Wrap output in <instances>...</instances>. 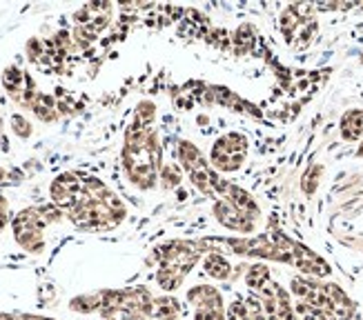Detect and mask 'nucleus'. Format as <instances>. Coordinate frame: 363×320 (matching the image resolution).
I'll list each match as a JSON object with an SVG mask.
<instances>
[{
    "label": "nucleus",
    "instance_id": "17",
    "mask_svg": "<svg viewBox=\"0 0 363 320\" xmlns=\"http://www.w3.org/2000/svg\"><path fill=\"white\" fill-rule=\"evenodd\" d=\"M29 109L34 111V114H36L43 122H54L56 116H58L56 103H54L52 96H47V93H36V98L31 101Z\"/></svg>",
    "mask_w": 363,
    "mask_h": 320
},
{
    "label": "nucleus",
    "instance_id": "5",
    "mask_svg": "<svg viewBox=\"0 0 363 320\" xmlns=\"http://www.w3.org/2000/svg\"><path fill=\"white\" fill-rule=\"evenodd\" d=\"M205 253L203 240H169V243L156 247L152 258L156 263V285L165 294L177 292L183 287L185 278L192 274V269Z\"/></svg>",
    "mask_w": 363,
    "mask_h": 320
},
{
    "label": "nucleus",
    "instance_id": "18",
    "mask_svg": "<svg viewBox=\"0 0 363 320\" xmlns=\"http://www.w3.org/2000/svg\"><path fill=\"white\" fill-rule=\"evenodd\" d=\"M161 181H165V187H177L181 183V171L177 165H167L163 167V173H161Z\"/></svg>",
    "mask_w": 363,
    "mask_h": 320
},
{
    "label": "nucleus",
    "instance_id": "14",
    "mask_svg": "<svg viewBox=\"0 0 363 320\" xmlns=\"http://www.w3.org/2000/svg\"><path fill=\"white\" fill-rule=\"evenodd\" d=\"M181 302L174 296H154L150 320H181Z\"/></svg>",
    "mask_w": 363,
    "mask_h": 320
},
{
    "label": "nucleus",
    "instance_id": "9",
    "mask_svg": "<svg viewBox=\"0 0 363 320\" xmlns=\"http://www.w3.org/2000/svg\"><path fill=\"white\" fill-rule=\"evenodd\" d=\"M245 158H247V138L239 132H230L225 136H220L210 152V163L218 171L225 173L241 169Z\"/></svg>",
    "mask_w": 363,
    "mask_h": 320
},
{
    "label": "nucleus",
    "instance_id": "15",
    "mask_svg": "<svg viewBox=\"0 0 363 320\" xmlns=\"http://www.w3.org/2000/svg\"><path fill=\"white\" fill-rule=\"evenodd\" d=\"M203 271L214 280H228L232 276V265L223 253H218L214 249L203 258Z\"/></svg>",
    "mask_w": 363,
    "mask_h": 320
},
{
    "label": "nucleus",
    "instance_id": "12",
    "mask_svg": "<svg viewBox=\"0 0 363 320\" xmlns=\"http://www.w3.org/2000/svg\"><path fill=\"white\" fill-rule=\"evenodd\" d=\"M225 320H267L259 298H234L225 307Z\"/></svg>",
    "mask_w": 363,
    "mask_h": 320
},
{
    "label": "nucleus",
    "instance_id": "21",
    "mask_svg": "<svg viewBox=\"0 0 363 320\" xmlns=\"http://www.w3.org/2000/svg\"><path fill=\"white\" fill-rule=\"evenodd\" d=\"M7 222H9V202L7 198L0 196V232L7 227Z\"/></svg>",
    "mask_w": 363,
    "mask_h": 320
},
{
    "label": "nucleus",
    "instance_id": "19",
    "mask_svg": "<svg viewBox=\"0 0 363 320\" xmlns=\"http://www.w3.org/2000/svg\"><path fill=\"white\" fill-rule=\"evenodd\" d=\"M11 127H13V132L18 134L21 138H29L31 136V125L23 118V116H11Z\"/></svg>",
    "mask_w": 363,
    "mask_h": 320
},
{
    "label": "nucleus",
    "instance_id": "6",
    "mask_svg": "<svg viewBox=\"0 0 363 320\" xmlns=\"http://www.w3.org/2000/svg\"><path fill=\"white\" fill-rule=\"evenodd\" d=\"M214 216L216 220L230 232L241 234L243 238H247L250 234H255L261 225V210L259 205L252 200V196L247 191L230 185L225 196L218 198L214 202Z\"/></svg>",
    "mask_w": 363,
    "mask_h": 320
},
{
    "label": "nucleus",
    "instance_id": "7",
    "mask_svg": "<svg viewBox=\"0 0 363 320\" xmlns=\"http://www.w3.org/2000/svg\"><path fill=\"white\" fill-rule=\"evenodd\" d=\"M154 294L147 287L101 290V320H150Z\"/></svg>",
    "mask_w": 363,
    "mask_h": 320
},
{
    "label": "nucleus",
    "instance_id": "11",
    "mask_svg": "<svg viewBox=\"0 0 363 320\" xmlns=\"http://www.w3.org/2000/svg\"><path fill=\"white\" fill-rule=\"evenodd\" d=\"M267 320H298L294 314V302L286 287H281L274 278L257 292Z\"/></svg>",
    "mask_w": 363,
    "mask_h": 320
},
{
    "label": "nucleus",
    "instance_id": "2",
    "mask_svg": "<svg viewBox=\"0 0 363 320\" xmlns=\"http://www.w3.org/2000/svg\"><path fill=\"white\" fill-rule=\"evenodd\" d=\"M156 109L150 101L138 103L134 122L130 125L123 147V167L128 171V178L138 189H152L159 178L161 167V147L154 132Z\"/></svg>",
    "mask_w": 363,
    "mask_h": 320
},
{
    "label": "nucleus",
    "instance_id": "20",
    "mask_svg": "<svg viewBox=\"0 0 363 320\" xmlns=\"http://www.w3.org/2000/svg\"><path fill=\"white\" fill-rule=\"evenodd\" d=\"M0 320H54L47 316H36V314H23V312H0Z\"/></svg>",
    "mask_w": 363,
    "mask_h": 320
},
{
    "label": "nucleus",
    "instance_id": "13",
    "mask_svg": "<svg viewBox=\"0 0 363 320\" xmlns=\"http://www.w3.org/2000/svg\"><path fill=\"white\" fill-rule=\"evenodd\" d=\"M339 132L345 142H357L363 138V109H348L339 120Z\"/></svg>",
    "mask_w": 363,
    "mask_h": 320
},
{
    "label": "nucleus",
    "instance_id": "1",
    "mask_svg": "<svg viewBox=\"0 0 363 320\" xmlns=\"http://www.w3.org/2000/svg\"><path fill=\"white\" fill-rule=\"evenodd\" d=\"M210 243L223 245L232 249V253H239V256L290 265L310 278L323 280L333 274V267H330L319 253H314L310 247L296 243V240H292L290 236L281 232H265V234L247 236V238H216V240H210Z\"/></svg>",
    "mask_w": 363,
    "mask_h": 320
},
{
    "label": "nucleus",
    "instance_id": "8",
    "mask_svg": "<svg viewBox=\"0 0 363 320\" xmlns=\"http://www.w3.org/2000/svg\"><path fill=\"white\" fill-rule=\"evenodd\" d=\"M62 218V212L56 205L50 207H29L13 216L11 229L13 238L25 251L29 253H43L45 251V227L58 222Z\"/></svg>",
    "mask_w": 363,
    "mask_h": 320
},
{
    "label": "nucleus",
    "instance_id": "22",
    "mask_svg": "<svg viewBox=\"0 0 363 320\" xmlns=\"http://www.w3.org/2000/svg\"><path fill=\"white\" fill-rule=\"evenodd\" d=\"M357 156H361V158H363V140H361V147H359V152H357Z\"/></svg>",
    "mask_w": 363,
    "mask_h": 320
},
{
    "label": "nucleus",
    "instance_id": "10",
    "mask_svg": "<svg viewBox=\"0 0 363 320\" xmlns=\"http://www.w3.org/2000/svg\"><path fill=\"white\" fill-rule=\"evenodd\" d=\"M185 300L192 307V320H225V298L212 285L189 287Z\"/></svg>",
    "mask_w": 363,
    "mask_h": 320
},
{
    "label": "nucleus",
    "instance_id": "4",
    "mask_svg": "<svg viewBox=\"0 0 363 320\" xmlns=\"http://www.w3.org/2000/svg\"><path fill=\"white\" fill-rule=\"evenodd\" d=\"M67 216L81 232H112L125 220L128 210L103 181L87 178L83 181L81 198Z\"/></svg>",
    "mask_w": 363,
    "mask_h": 320
},
{
    "label": "nucleus",
    "instance_id": "16",
    "mask_svg": "<svg viewBox=\"0 0 363 320\" xmlns=\"http://www.w3.org/2000/svg\"><path fill=\"white\" fill-rule=\"evenodd\" d=\"M243 280H245V285H247V290H252V292L257 294V292L261 290V287H265L267 282L272 280V271H270V267H267V265L257 263V265L247 267Z\"/></svg>",
    "mask_w": 363,
    "mask_h": 320
},
{
    "label": "nucleus",
    "instance_id": "3",
    "mask_svg": "<svg viewBox=\"0 0 363 320\" xmlns=\"http://www.w3.org/2000/svg\"><path fill=\"white\" fill-rule=\"evenodd\" d=\"M290 296L298 320H352L357 314L354 300L339 285L321 278L294 276Z\"/></svg>",
    "mask_w": 363,
    "mask_h": 320
}]
</instances>
